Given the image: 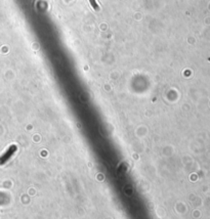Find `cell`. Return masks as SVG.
I'll list each match as a JSON object with an SVG mask.
<instances>
[{"instance_id": "obj_2", "label": "cell", "mask_w": 210, "mask_h": 219, "mask_svg": "<svg viewBox=\"0 0 210 219\" xmlns=\"http://www.w3.org/2000/svg\"><path fill=\"white\" fill-rule=\"evenodd\" d=\"M89 2H90L91 6L93 7L94 10H100V6L99 4L96 3V0H89Z\"/></svg>"}, {"instance_id": "obj_1", "label": "cell", "mask_w": 210, "mask_h": 219, "mask_svg": "<svg viewBox=\"0 0 210 219\" xmlns=\"http://www.w3.org/2000/svg\"><path fill=\"white\" fill-rule=\"evenodd\" d=\"M16 145H12L9 150H8V151H6V154H5V155L3 156V158H1V163H3V162L6 161V160L9 159L10 157H12V156L13 155V153H15V151H16Z\"/></svg>"}]
</instances>
